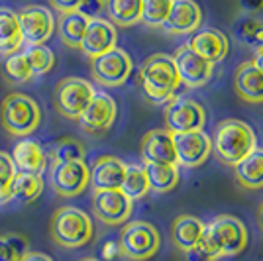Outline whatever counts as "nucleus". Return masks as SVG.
<instances>
[{
	"instance_id": "1a4fd4ad",
	"label": "nucleus",
	"mask_w": 263,
	"mask_h": 261,
	"mask_svg": "<svg viewBox=\"0 0 263 261\" xmlns=\"http://www.w3.org/2000/svg\"><path fill=\"white\" fill-rule=\"evenodd\" d=\"M132 63L130 55L120 47H114L106 53L99 55L90 59V71L95 81L104 85V87H120L124 85L132 75Z\"/></svg>"
},
{
	"instance_id": "a18cd8bd",
	"label": "nucleus",
	"mask_w": 263,
	"mask_h": 261,
	"mask_svg": "<svg viewBox=\"0 0 263 261\" xmlns=\"http://www.w3.org/2000/svg\"><path fill=\"white\" fill-rule=\"evenodd\" d=\"M257 222H259V226L263 230V204L259 207V212H257Z\"/></svg>"
},
{
	"instance_id": "de8ad7c7",
	"label": "nucleus",
	"mask_w": 263,
	"mask_h": 261,
	"mask_svg": "<svg viewBox=\"0 0 263 261\" xmlns=\"http://www.w3.org/2000/svg\"><path fill=\"white\" fill-rule=\"evenodd\" d=\"M100 2H106V0H100Z\"/></svg>"
},
{
	"instance_id": "dca6fc26",
	"label": "nucleus",
	"mask_w": 263,
	"mask_h": 261,
	"mask_svg": "<svg viewBox=\"0 0 263 261\" xmlns=\"http://www.w3.org/2000/svg\"><path fill=\"white\" fill-rule=\"evenodd\" d=\"M116 42H118L116 26L108 20H104V18H92V20H88V26L85 30V35H83V42L79 45V49L87 57L95 59V57L114 49Z\"/></svg>"
},
{
	"instance_id": "e433bc0d",
	"label": "nucleus",
	"mask_w": 263,
	"mask_h": 261,
	"mask_svg": "<svg viewBox=\"0 0 263 261\" xmlns=\"http://www.w3.org/2000/svg\"><path fill=\"white\" fill-rule=\"evenodd\" d=\"M240 40L246 45H250L253 51H263V22L257 20H243L240 26Z\"/></svg>"
},
{
	"instance_id": "f257e3e1",
	"label": "nucleus",
	"mask_w": 263,
	"mask_h": 261,
	"mask_svg": "<svg viewBox=\"0 0 263 261\" xmlns=\"http://www.w3.org/2000/svg\"><path fill=\"white\" fill-rule=\"evenodd\" d=\"M140 79L145 97L154 104H167L171 98H175L177 88L181 85L173 57L165 53L149 55L143 61Z\"/></svg>"
},
{
	"instance_id": "c756f323",
	"label": "nucleus",
	"mask_w": 263,
	"mask_h": 261,
	"mask_svg": "<svg viewBox=\"0 0 263 261\" xmlns=\"http://www.w3.org/2000/svg\"><path fill=\"white\" fill-rule=\"evenodd\" d=\"M120 191L130 200H140L152 191L143 165H126V173H124Z\"/></svg>"
},
{
	"instance_id": "c9c22d12",
	"label": "nucleus",
	"mask_w": 263,
	"mask_h": 261,
	"mask_svg": "<svg viewBox=\"0 0 263 261\" xmlns=\"http://www.w3.org/2000/svg\"><path fill=\"white\" fill-rule=\"evenodd\" d=\"M16 165L8 153L0 152V204L10 200V187L16 175Z\"/></svg>"
},
{
	"instance_id": "c85d7f7f",
	"label": "nucleus",
	"mask_w": 263,
	"mask_h": 261,
	"mask_svg": "<svg viewBox=\"0 0 263 261\" xmlns=\"http://www.w3.org/2000/svg\"><path fill=\"white\" fill-rule=\"evenodd\" d=\"M145 175L149 189L155 193H169L179 185V167L173 163H145Z\"/></svg>"
},
{
	"instance_id": "ddd939ff",
	"label": "nucleus",
	"mask_w": 263,
	"mask_h": 261,
	"mask_svg": "<svg viewBox=\"0 0 263 261\" xmlns=\"http://www.w3.org/2000/svg\"><path fill=\"white\" fill-rule=\"evenodd\" d=\"M173 145H175L177 165L189 169L202 165L212 152V140L202 130L173 134Z\"/></svg>"
},
{
	"instance_id": "4468645a",
	"label": "nucleus",
	"mask_w": 263,
	"mask_h": 261,
	"mask_svg": "<svg viewBox=\"0 0 263 261\" xmlns=\"http://www.w3.org/2000/svg\"><path fill=\"white\" fill-rule=\"evenodd\" d=\"M134 210V200L122 193L120 189L116 191H95L92 195V212L100 222L116 226L124 224L132 216Z\"/></svg>"
},
{
	"instance_id": "4be33fe9",
	"label": "nucleus",
	"mask_w": 263,
	"mask_h": 261,
	"mask_svg": "<svg viewBox=\"0 0 263 261\" xmlns=\"http://www.w3.org/2000/svg\"><path fill=\"white\" fill-rule=\"evenodd\" d=\"M10 157L14 165H16V169L24 171V173L42 175V171L45 169V163H47L42 145L37 142H33V140H28V138L16 142Z\"/></svg>"
},
{
	"instance_id": "5701e85b",
	"label": "nucleus",
	"mask_w": 263,
	"mask_h": 261,
	"mask_svg": "<svg viewBox=\"0 0 263 261\" xmlns=\"http://www.w3.org/2000/svg\"><path fill=\"white\" fill-rule=\"evenodd\" d=\"M202 234H204V222L193 214H181L179 218H175L171 226V239L177 250L181 251H189L197 244H200Z\"/></svg>"
},
{
	"instance_id": "9d476101",
	"label": "nucleus",
	"mask_w": 263,
	"mask_h": 261,
	"mask_svg": "<svg viewBox=\"0 0 263 261\" xmlns=\"http://www.w3.org/2000/svg\"><path fill=\"white\" fill-rule=\"evenodd\" d=\"M16 16H18L20 30H22L24 45H44L53 35V14L42 4L24 6Z\"/></svg>"
},
{
	"instance_id": "bb28decb",
	"label": "nucleus",
	"mask_w": 263,
	"mask_h": 261,
	"mask_svg": "<svg viewBox=\"0 0 263 261\" xmlns=\"http://www.w3.org/2000/svg\"><path fill=\"white\" fill-rule=\"evenodd\" d=\"M44 191V179L37 173H24V171H16L14 181L10 187V200L22 202V204H30Z\"/></svg>"
},
{
	"instance_id": "9b49d317",
	"label": "nucleus",
	"mask_w": 263,
	"mask_h": 261,
	"mask_svg": "<svg viewBox=\"0 0 263 261\" xmlns=\"http://www.w3.org/2000/svg\"><path fill=\"white\" fill-rule=\"evenodd\" d=\"M49 181L53 191L59 196H71L81 195L88 187L90 181V169L85 161H61V163L51 165Z\"/></svg>"
},
{
	"instance_id": "a211bd4d",
	"label": "nucleus",
	"mask_w": 263,
	"mask_h": 261,
	"mask_svg": "<svg viewBox=\"0 0 263 261\" xmlns=\"http://www.w3.org/2000/svg\"><path fill=\"white\" fill-rule=\"evenodd\" d=\"M142 159L143 163H173L177 165L173 134L165 128L149 130L142 138Z\"/></svg>"
},
{
	"instance_id": "aec40b11",
	"label": "nucleus",
	"mask_w": 263,
	"mask_h": 261,
	"mask_svg": "<svg viewBox=\"0 0 263 261\" xmlns=\"http://www.w3.org/2000/svg\"><path fill=\"white\" fill-rule=\"evenodd\" d=\"M124 173H126L124 161L112 155H102L92 165L88 183L92 185L95 191H116L122 187Z\"/></svg>"
},
{
	"instance_id": "a878e982",
	"label": "nucleus",
	"mask_w": 263,
	"mask_h": 261,
	"mask_svg": "<svg viewBox=\"0 0 263 261\" xmlns=\"http://www.w3.org/2000/svg\"><path fill=\"white\" fill-rule=\"evenodd\" d=\"M104 10L108 14V22L120 28L142 22V0H106Z\"/></svg>"
},
{
	"instance_id": "412c9836",
	"label": "nucleus",
	"mask_w": 263,
	"mask_h": 261,
	"mask_svg": "<svg viewBox=\"0 0 263 261\" xmlns=\"http://www.w3.org/2000/svg\"><path fill=\"white\" fill-rule=\"evenodd\" d=\"M234 88L238 97L250 104L263 102V73L253 65V61H243L234 75Z\"/></svg>"
},
{
	"instance_id": "c03bdc74",
	"label": "nucleus",
	"mask_w": 263,
	"mask_h": 261,
	"mask_svg": "<svg viewBox=\"0 0 263 261\" xmlns=\"http://www.w3.org/2000/svg\"><path fill=\"white\" fill-rule=\"evenodd\" d=\"M252 61H253V65L257 67V69H259V71L263 73V51H257Z\"/></svg>"
},
{
	"instance_id": "6ab92c4d",
	"label": "nucleus",
	"mask_w": 263,
	"mask_h": 261,
	"mask_svg": "<svg viewBox=\"0 0 263 261\" xmlns=\"http://www.w3.org/2000/svg\"><path fill=\"white\" fill-rule=\"evenodd\" d=\"M200 22L202 10L195 0H173L169 16L161 28L169 33H193L200 28Z\"/></svg>"
},
{
	"instance_id": "b1692460",
	"label": "nucleus",
	"mask_w": 263,
	"mask_h": 261,
	"mask_svg": "<svg viewBox=\"0 0 263 261\" xmlns=\"http://www.w3.org/2000/svg\"><path fill=\"white\" fill-rule=\"evenodd\" d=\"M234 173L241 187L263 189V147H255L234 165Z\"/></svg>"
},
{
	"instance_id": "f8f14e48",
	"label": "nucleus",
	"mask_w": 263,
	"mask_h": 261,
	"mask_svg": "<svg viewBox=\"0 0 263 261\" xmlns=\"http://www.w3.org/2000/svg\"><path fill=\"white\" fill-rule=\"evenodd\" d=\"M173 63L179 73L181 83L191 88L204 87L214 75V65L202 59L197 51H193L189 45H181L173 55Z\"/></svg>"
},
{
	"instance_id": "39448f33",
	"label": "nucleus",
	"mask_w": 263,
	"mask_h": 261,
	"mask_svg": "<svg viewBox=\"0 0 263 261\" xmlns=\"http://www.w3.org/2000/svg\"><path fill=\"white\" fill-rule=\"evenodd\" d=\"M0 122L4 130L16 138H28L42 122V110L33 98L22 92H12L2 100Z\"/></svg>"
},
{
	"instance_id": "ea45409f",
	"label": "nucleus",
	"mask_w": 263,
	"mask_h": 261,
	"mask_svg": "<svg viewBox=\"0 0 263 261\" xmlns=\"http://www.w3.org/2000/svg\"><path fill=\"white\" fill-rule=\"evenodd\" d=\"M83 0H49V4L53 6L59 14H65V12H75L79 10Z\"/></svg>"
},
{
	"instance_id": "f704fd0d",
	"label": "nucleus",
	"mask_w": 263,
	"mask_h": 261,
	"mask_svg": "<svg viewBox=\"0 0 263 261\" xmlns=\"http://www.w3.org/2000/svg\"><path fill=\"white\" fill-rule=\"evenodd\" d=\"M51 159H53V163H61V161H85V147L77 140L65 138L59 143H55V147L51 150Z\"/></svg>"
},
{
	"instance_id": "0eeeda50",
	"label": "nucleus",
	"mask_w": 263,
	"mask_h": 261,
	"mask_svg": "<svg viewBox=\"0 0 263 261\" xmlns=\"http://www.w3.org/2000/svg\"><path fill=\"white\" fill-rule=\"evenodd\" d=\"M95 87L79 77H67L57 83L53 90V104L57 112L65 118L79 120V116L85 112L88 102L95 97Z\"/></svg>"
},
{
	"instance_id": "393cba45",
	"label": "nucleus",
	"mask_w": 263,
	"mask_h": 261,
	"mask_svg": "<svg viewBox=\"0 0 263 261\" xmlns=\"http://www.w3.org/2000/svg\"><path fill=\"white\" fill-rule=\"evenodd\" d=\"M24 47V38L16 12L0 8V53H18Z\"/></svg>"
},
{
	"instance_id": "2f4dec72",
	"label": "nucleus",
	"mask_w": 263,
	"mask_h": 261,
	"mask_svg": "<svg viewBox=\"0 0 263 261\" xmlns=\"http://www.w3.org/2000/svg\"><path fill=\"white\" fill-rule=\"evenodd\" d=\"M28 239L22 234L0 236V261H22L28 255Z\"/></svg>"
},
{
	"instance_id": "2eb2a0df",
	"label": "nucleus",
	"mask_w": 263,
	"mask_h": 261,
	"mask_svg": "<svg viewBox=\"0 0 263 261\" xmlns=\"http://www.w3.org/2000/svg\"><path fill=\"white\" fill-rule=\"evenodd\" d=\"M116 114H118V108H116L114 98L106 92L97 90L85 112L79 116V124L88 134H102L114 124Z\"/></svg>"
},
{
	"instance_id": "58836bf2",
	"label": "nucleus",
	"mask_w": 263,
	"mask_h": 261,
	"mask_svg": "<svg viewBox=\"0 0 263 261\" xmlns=\"http://www.w3.org/2000/svg\"><path fill=\"white\" fill-rule=\"evenodd\" d=\"M102 8H104V2H100V0H83L77 12H81L83 16H87L88 20H92V18H99Z\"/></svg>"
},
{
	"instance_id": "72a5a7b5",
	"label": "nucleus",
	"mask_w": 263,
	"mask_h": 261,
	"mask_svg": "<svg viewBox=\"0 0 263 261\" xmlns=\"http://www.w3.org/2000/svg\"><path fill=\"white\" fill-rule=\"evenodd\" d=\"M4 75H6V79H8L10 83H14V85H22L26 81L33 79L32 71H30V65H28V61H26V57H24L22 51L12 53L6 57V61H4Z\"/></svg>"
},
{
	"instance_id": "f3484780",
	"label": "nucleus",
	"mask_w": 263,
	"mask_h": 261,
	"mask_svg": "<svg viewBox=\"0 0 263 261\" xmlns=\"http://www.w3.org/2000/svg\"><path fill=\"white\" fill-rule=\"evenodd\" d=\"M186 45L193 51H197L202 59L210 61L212 65L224 61L228 51H230V44H228L226 33H222L220 30H214V28H206V30L195 32L191 35V40L186 42Z\"/></svg>"
},
{
	"instance_id": "423d86ee",
	"label": "nucleus",
	"mask_w": 263,
	"mask_h": 261,
	"mask_svg": "<svg viewBox=\"0 0 263 261\" xmlns=\"http://www.w3.org/2000/svg\"><path fill=\"white\" fill-rule=\"evenodd\" d=\"M118 246H120V253L128 259L143 261L157 253L161 246V236L154 224L143 220H134L122 228Z\"/></svg>"
},
{
	"instance_id": "4c0bfd02",
	"label": "nucleus",
	"mask_w": 263,
	"mask_h": 261,
	"mask_svg": "<svg viewBox=\"0 0 263 261\" xmlns=\"http://www.w3.org/2000/svg\"><path fill=\"white\" fill-rule=\"evenodd\" d=\"M185 261H216L214 253L200 241L195 248H191L189 251H185Z\"/></svg>"
},
{
	"instance_id": "49530a36",
	"label": "nucleus",
	"mask_w": 263,
	"mask_h": 261,
	"mask_svg": "<svg viewBox=\"0 0 263 261\" xmlns=\"http://www.w3.org/2000/svg\"><path fill=\"white\" fill-rule=\"evenodd\" d=\"M81 261H100V259H95V257H85V259H81Z\"/></svg>"
},
{
	"instance_id": "37998d69",
	"label": "nucleus",
	"mask_w": 263,
	"mask_h": 261,
	"mask_svg": "<svg viewBox=\"0 0 263 261\" xmlns=\"http://www.w3.org/2000/svg\"><path fill=\"white\" fill-rule=\"evenodd\" d=\"M241 4L248 8V10H257L263 6V0H241Z\"/></svg>"
},
{
	"instance_id": "7ed1b4c3",
	"label": "nucleus",
	"mask_w": 263,
	"mask_h": 261,
	"mask_svg": "<svg viewBox=\"0 0 263 261\" xmlns=\"http://www.w3.org/2000/svg\"><path fill=\"white\" fill-rule=\"evenodd\" d=\"M214 257H232L246 250L248 246V228L238 216L220 214L204 224V234L200 239Z\"/></svg>"
},
{
	"instance_id": "79ce46f5",
	"label": "nucleus",
	"mask_w": 263,
	"mask_h": 261,
	"mask_svg": "<svg viewBox=\"0 0 263 261\" xmlns=\"http://www.w3.org/2000/svg\"><path fill=\"white\" fill-rule=\"evenodd\" d=\"M22 261H53L49 255H45L42 251H28V255Z\"/></svg>"
},
{
	"instance_id": "6e6552de",
	"label": "nucleus",
	"mask_w": 263,
	"mask_h": 261,
	"mask_svg": "<svg viewBox=\"0 0 263 261\" xmlns=\"http://www.w3.org/2000/svg\"><path fill=\"white\" fill-rule=\"evenodd\" d=\"M165 130L171 134L202 130L206 124V112L197 100L185 97L171 98L165 104Z\"/></svg>"
},
{
	"instance_id": "473e14b6",
	"label": "nucleus",
	"mask_w": 263,
	"mask_h": 261,
	"mask_svg": "<svg viewBox=\"0 0 263 261\" xmlns=\"http://www.w3.org/2000/svg\"><path fill=\"white\" fill-rule=\"evenodd\" d=\"M173 0H142V22L159 28L169 16Z\"/></svg>"
},
{
	"instance_id": "a19ab883",
	"label": "nucleus",
	"mask_w": 263,
	"mask_h": 261,
	"mask_svg": "<svg viewBox=\"0 0 263 261\" xmlns=\"http://www.w3.org/2000/svg\"><path fill=\"white\" fill-rule=\"evenodd\" d=\"M118 253H120V246H118L116 241H106V244L102 246V255H104V259H114Z\"/></svg>"
},
{
	"instance_id": "f03ea898",
	"label": "nucleus",
	"mask_w": 263,
	"mask_h": 261,
	"mask_svg": "<svg viewBox=\"0 0 263 261\" xmlns=\"http://www.w3.org/2000/svg\"><path fill=\"white\" fill-rule=\"evenodd\" d=\"M210 140L214 155L226 165H236L257 147L255 132L246 122L234 118L222 120Z\"/></svg>"
},
{
	"instance_id": "cd10ccee",
	"label": "nucleus",
	"mask_w": 263,
	"mask_h": 261,
	"mask_svg": "<svg viewBox=\"0 0 263 261\" xmlns=\"http://www.w3.org/2000/svg\"><path fill=\"white\" fill-rule=\"evenodd\" d=\"M88 26V18L83 16L81 12H65L59 16L57 22V33L61 38V42L69 47H79L83 42V35Z\"/></svg>"
},
{
	"instance_id": "7c9ffc66",
	"label": "nucleus",
	"mask_w": 263,
	"mask_h": 261,
	"mask_svg": "<svg viewBox=\"0 0 263 261\" xmlns=\"http://www.w3.org/2000/svg\"><path fill=\"white\" fill-rule=\"evenodd\" d=\"M22 53L33 77H42L49 73L55 65V53L47 45H26Z\"/></svg>"
},
{
	"instance_id": "20e7f679",
	"label": "nucleus",
	"mask_w": 263,
	"mask_h": 261,
	"mask_svg": "<svg viewBox=\"0 0 263 261\" xmlns=\"http://www.w3.org/2000/svg\"><path fill=\"white\" fill-rule=\"evenodd\" d=\"M51 238L57 246L61 248H81L90 241L95 228H92V220L85 210L75 207H63L55 210L51 216Z\"/></svg>"
}]
</instances>
